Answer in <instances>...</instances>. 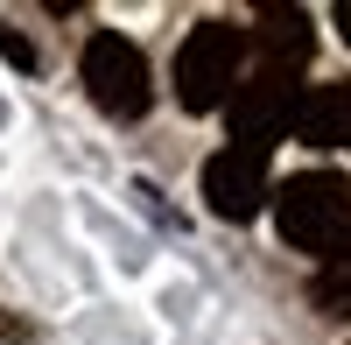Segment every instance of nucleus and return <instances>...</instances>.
I'll use <instances>...</instances> for the list:
<instances>
[{
    "mask_svg": "<svg viewBox=\"0 0 351 345\" xmlns=\"http://www.w3.org/2000/svg\"><path fill=\"white\" fill-rule=\"evenodd\" d=\"M204 197H211V212L218 219H253L260 205L274 197V183H267V155L260 148H218L211 162H204Z\"/></svg>",
    "mask_w": 351,
    "mask_h": 345,
    "instance_id": "obj_5",
    "label": "nucleus"
},
{
    "mask_svg": "<svg viewBox=\"0 0 351 345\" xmlns=\"http://www.w3.org/2000/svg\"><path fill=\"white\" fill-rule=\"evenodd\" d=\"M84 92H92V106L106 113V120H141V113H148V99H155L148 56H141L127 36L99 28V36L84 43Z\"/></svg>",
    "mask_w": 351,
    "mask_h": 345,
    "instance_id": "obj_3",
    "label": "nucleus"
},
{
    "mask_svg": "<svg viewBox=\"0 0 351 345\" xmlns=\"http://www.w3.org/2000/svg\"><path fill=\"white\" fill-rule=\"evenodd\" d=\"M239 78H246V28L197 21L190 43L176 49V99H183L190 113H218Z\"/></svg>",
    "mask_w": 351,
    "mask_h": 345,
    "instance_id": "obj_2",
    "label": "nucleus"
},
{
    "mask_svg": "<svg viewBox=\"0 0 351 345\" xmlns=\"http://www.w3.org/2000/svg\"><path fill=\"white\" fill-rule=\"evenodd\" d=\"M337 28H344V43H351V0H337Z\"/></svg>",
    "mask_w": 351,
    "mask_h": 345,
    "instance_id": "obj_10",
    "label": "nucleus"
},
{
    "mask_svg": "<svg viewBox=\"0 0 351 345\" xmlns=\"http://www.w3.org/2000/svg\"><path fill=\"white\" fill-rule=\"evenodd\" d=\"M288 127H295V141H309V148H344L351 141V85H302Z\"/></svg>",
    "mask_w": 351,
    "mask_h": 345,
    "instance_id": "obj_7",
    "label": "nucleus"
},
{
    "mask_svg": "<svg viewBox=\"0 0 351 345\" xmlns=\"http://www.w3.org/2000/svg\"><path fill=\"white\" fill-rule=\"evenodd\" d=\"M309 303L324 310V318H351V261H324L316 268V282H309Z\"/></svg>",
    "mask_w": 351,
    "mask_h": 345,
    "instance_id": "obj_8",
    "label": "nucleus"
},
{
    "mask_svg": "<svg viewBox=\"0 0 351 345\" xmlns=\"http://www.w3.org/2000/svg\"><path fill=\"white\" fill-rule=\"evenodd\" d=\"M309 49H316V36H309L302 8H260L253 28H246V78H267V85H288V92H295Z\"/></svg>",
    "mask_w": 351,
    "mask_h": 345,
    "instance_id": "obj_4",
    "label": "nucleus"
},
{
    "mask_svg": "<svg viewBox=\"0 0 351 345\" xmlns=\"http://www.w3.org/2000/svg\"><path fill=\"white\" fill-rule=\"evenodd\" d=\"M274 225L295 254L351 261V183L337 169H302L274 190Z\"/></svg>",
    "mask_w": 351,
    "mask_h": 345,
    "instance_id": "obj_1",
    "label": "nucleus"
},
{
    "mask_svg": "<svg viewBox=\"0 0 351 345\" xmlns=\"http://www.w3.org/2000/svg\"><path fill=\"white\" fill-rule=\"evenodd\" d=\"M0 56H14V64H36V49H28L21 36H8V28H0Z\"/></svg>",
    "mask_w": 351,
    "mask_h": 345,
    "instance_id": "obj_9",
    "label": "nucleus"
},
{
    "mask_svg": "<svg viewBox=\"0 0 351 345\" xmlns=\"http://www.w3.org/2000/svg\"><path fill=\"white\" fill-rule=\"evenodd\" d=\"M288 113H295V92L288 85H267V78H239L225 99V120H232V148H260L267 155L274 141L288 134Z\"/></svg>",
    "mask_w": 351,
    "mask_h": 345,
    "instance_id": "obj_6",
    "label": "nucleus"
}]
</instances>
